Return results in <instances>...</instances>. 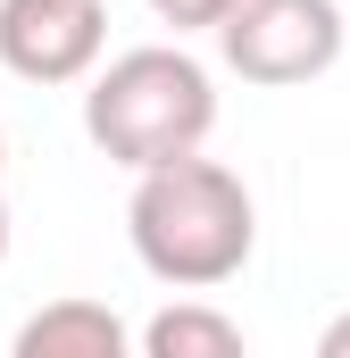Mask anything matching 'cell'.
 Returning a JSON list of instances; mask_svg holds the SVG:
<instances>
[{"label":"cell","instance_id":"6da1fadb","mask_svg":"<svg viewBox=\"0 0 350 358\" xmlns=\"http://www.w3.org/2000/svg\"><path fill=\"white\" fill-rule=\"evenodd\" d=\"M125 234H134V259L175 283V292H209L225 275L251 267L259 250V208H251V183L217 159H175L159 176L134 183V208H125Z\"/></svg>","mask_w":350,"mask_h":358},{"label":"cell","instance_id":"52a82bcc","mask_svg":"<svg viewBox=\"0 0 350 358\" xmlns=\"http://www.w3.org/2000/svg\"><path fill=\"white\" fill-rule=\"evenodd\" d=\"M234 8H242V0H150V17H159V25H175V34H200V25L217 34Z\"/></svg>","mask_w":350,"mask_h":358},{"label":"cell","instance_id":"ba28073f","mask_svg":"<svg viewBox=\"0 0 350 358\" xmlns=\"http://www.w3.org/2000/svg\"><path fill=\"white\" fill-rule=\"evenodd\" d=\"M317 358H350V308L326 325V334H317Z\"/></svg>","mask_w":350,"mask_h":358},{"label":"cell","instance_id":"9c48e42d","mask_svg":"<svg viewBox=\"0 0 350 358\" xmlns=\"http://www.w3.org/2000/svg\"><path fill=\"white\" fill-rule=\"evenodd\" d=\"M0 259H8V200H0Z\"/></svg>","mask_w":350,"mask_h":358},{"label":"cell","instance_id":"30bf717a","mask_svg":"<svg viewBox=\"0 0 350 358\" xmlns=\"http://www.w3.org/2000/svg\"><path fill=\"white\" fill-rule=\"evenodd\" d=\"M0 159H8V142H0Z\"/></svg>","mask_w":350,"mask_h":358},{"label":"cell","instance_id":"3957f363","mask_svg":"<svg viewBox=\"0 0 350 358\" xmlns=\"http://www.w3.org/2000/svg\"><path fill=\"white\" fill-rule=\"evenodd\" d=\"M350 25L334 0H242L225 25H217V50L242 84H267V92H292L309 76H326L342 59Z\"/></svg>","mask_w":350,"mask_h":358},{"label":"cell","instance_id":"277c9868","mask_svg":"<svg viewBox=\"0 0 350 358\" xmlns=\"http://www.w3.org/2000/svg\"><path fill=\"white\" fill-rule=\"evenodd\" d=\"M108 50L100 0H0V67L25 84H84Z\"/></svg>","mask_w":350,"mask_h":358},{"label":"cell","instance_id":"5b68a950","mask_svg":"<svg viewBox=\"0 0 350 358\" xmlns=\"http://www.w3.org/2000/svg\"><path fill=\"white\" fill-rule=\"evenodd\" d=\"M8 358H142V342H134L125 317L100 308V300H42V308L17 325V350Z\"/></svg>","mask_w":350,"mask_h":358},{"label":"cell","instance_id":"7a4b0ae2","mask_svg":"<svg viewBox=\"0 0 350 358\" xmlns=\"http://www.w3.org/2000/svg\"><path fill=\"white\" fill-rule=\"evenodd\" d=\"M84 134L100 159L159 176L175 159H200V142L217 134V84L192 50L175 42H142L125 59H108L84 92Z\"/></svg>","mask_w":350,"mask_h":358},{"label":"cell","instance_id":"8992f818","mask_svg":"<svg viewBox=\"0 0 350 358\" xmlns=\"http://www.w3.org/2000/svg\"><path fill=\"white\" fill-rule=\"evenodd\" d=\"M142 358H251L242 350V325L209 300H175L142 325Z\"/></svg>","mask_w":350,"mask_h":358}]
</instances>
